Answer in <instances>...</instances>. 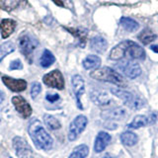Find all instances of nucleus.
Instances as JSON below:
<instances>
[{"instance_id":"obj_36","label":"nucleus","mask_w":158,"mask_h":158,"mask_svg":"<svg viewBox=\"0 0 158 158\" xmlns=\"http://www.w3.org/2000/svg\"><path fill=\"white\" fill-rule=\"evenodd\" d=\"M103 158H115V157H112V156H110V155H107V156L103 157Z\"/></svg>"},{"instance_id":"obj_7","label":"nucleus","mask_w":158,"mask_h":158,"mask_svg":"<svg viewBox=\"0 0 158 158\" xmlns=\"http://www.w3.org/2000/svg\"><path fill=\"white\" fill-rule=\"evenodd\" d=\"M44 83L47 86L52 88H56L58 90H62L64 88V79L61 72L56 69L49 73H47L43 78Z\"/></svg>"},{"instance_id":"obj_2","label":"nucleus","mask_w":158,"mask_h":158,"mask_svg":"<svg viewBox=\"0 0 158 158\" xmlns=\"http://www.w3.org/2000/svg\"><path fill=\"white\" fill-rule=\"evenodd\" d=\"M90 77L99 81L111 82L121 87L126 86V81L123 76L111 67L104 66L101 68H96L90 73Z\"/></svg>"},{"instance_id":"obj_30","label":"nucleus","mask_w":158,"mask_h":158,"mask_svg":"<svg viewBox=\"0 0 158 158\" xmlns=\"http://www.w3.org/2000/svg\"><path fill=\"white\" fill-rule=\"evenodd\" d=\"M42 91V86L41 84L39 82H34L32 84V87H31V97L33 99H36L38 97V95Z\"/></svg>"},{"instance_id":"obj_31","label":"nucleus","mask_w":158,"mask_h":158,"mask_svg":"<svg viewBox=\"0 0 158 158\" xmlns=\"http://www.w3.org/2000/svg\"><path fill=\"white\" fill-rule=\"evenodd\" d=\"M23 68V63L21 62L20 59H14L13 61H11L10 63V66H9V69L10 70H20V69Z\"/></svg>"},{"instance_id":"obj_6","label":"nucleus","mask_w":158,"mask_h":158,"mask_svg":"<svg viewBox=\"0 0 158 158\" xmlns=\"http://www.w3.org/2000/svg\"><path fill=\"white\" fill-rule=\"evenodd\" d=\"M13 148L19 158H34V152L29 143L21 136H16L13 139Z\"/></svg>"},{"instance_id":"obj_15","label":"nucleus","mask_w":158,"mask_h":158,"mask_svg":"<svg viewBox=\"0 0 158 158\" xmlns=\"http://www.w3.org/2000/svg\"><path fill=\"white\" fill-rule=\"evenodd\" d=\"M126 54H127L128 56L135 59H143L145 58V52L139 44H137L136 43L130 41V44H128V47L127 48V52Z\"/></svg>"},{"instance_id":"obj_5","label":"nucleus","mask_w":158,"mask_h":158,"mask_svg":"<svg viewBox=\"0 0 158 158\" xmlns=\"http://www.w3.org/2000/svg\"><path fill=\"white\" fill-rule=\"evenodd\" d=\"M88 120L85 116L79 115L71 122L69 126V131H68V139L70 141H74L76 138L81 135L82 131L85 130L87 126Z\"/></svg>"},{"instance_id":"obj_3","label":"nucleus","mask_w":158,"mask_h":158,"mask_svg":"<svg viewBox=\"0 0 158 158\" xmlns=\"http://www.w3.org/2000/svg\"><path fill=\"white\" fill-rule=\"evenodd\" d=\"M111 92L118 98H120L121 100L123 101L125 105L127 106L128 108L132 109V110H140V109L144 106L145 102L142 100L140 97L136 96L135 94H133L131 92H128L126 90L118 88H112Z\"/></svg>"},{"instance_id":"obj_8","label":"nucleus","mask_w":158,"mask_h":158,"mask_svg":"<svg viewBox=\"0 0 158 158\" xmlns=\"http://www.w3.org/2000/svg\"><path fill=\"white\" fill-rule=\"evenodd\" d=\"M118 67L127 77L131 79H135L141 74V67L139 66V64L135 61H122L118 64Z\"/></svg>"},{"instance_id":"obj_11","label":"nucleus","mask_w":158,"mask_h":158,"mask_svg":"<svg viewBox=\"0 0 158 158\" xmlns=\"http://www.w3.org/2000/svg\"><path fill=\"white\" fill-rule=\"evenodd\" d=\"M1 79L5 86L13 92H22L27 88V82L24 79H15L6 75H3Z\"/></svg>"},{"instance_id":"obj_13","label":"nucleus","mask_w":158,"mask_h":158,"mask_svg":"<svg viewBox=\"0 0 158 158\" xmlns=\"http://www.w3.org/2000/svg\"><path fill=\"white\" fill-rule=\"evenodd\" d=\"M127 111L122 107L113 108L110 110H105L101 113V117L106 121H120L125 118Z\"/></svg>"},{"instance_id":"obj_33","label":"nucleus","mask_w":158,"mask_h":158,"mask_svg":"<svg viewBox=\"0 0 158 158\" xmlns=\"http://www.w3.org/2000/svg\"><path fill=\"white\" fill-rule=\"evenodd\" d=\"M150 49L152 52L158 53V44H152V46L150 47Z\"/></svg>"},{"instance_id":"obj_25","label":"nucleus","mask_w":158,"mask_h":158,"mask_svg":"<svg viewBox=\"0 0 158 158\" xmlns=\"http://www.w3.org/2000/svg\"><path fill=\"white\" fill-rule=\"evenodd\" d=\"M89 154V148L85 144L78 145L73 149L68 158H86Z\"/></svg>"},{"instance_id":"obj_18","label":"nucleus","mask_w":158,"mask_h":158,"mask_svg":"<svg viewBox=\"0 0 158 158\" xmlns=\"http://www.w3.org/2000/svg\"><path fill=\"white\" fill-rule=\"evenodd\" d=\"M148 125H151V121L149 116H145V115H138L135 117V118L132 120L131 123H128V128H131V130H136V128L146 127Z\"/></svg>"},{"instance_id":"obj_12","label":"nucleus","mask_w":158,"mask_h":158,"mask_svg":"<svg viewBox=\"0 0 158 158\" xmlns=\"http://www.w3.org/2000/svg\"><path fill=\"white\" fill-rule=\"evenodd\" d=\"M90 98L97 106H107L111 102V97L107 91L102 89H94L90 92Z\"/></svg>"},{"instance_id":"obj_24","label":"nucleus","mask_w":158,"mask_h":158,"mask_svg":"<svg viewBox=\"0 0 158 158\" xmlns=\"http://www.w3.org/2000/svg\"><path fill=\"white\" fill-rule=\"evenodd\" d=\"M56 61V57H54L53 54L48 51V49H44L41 59H40V64L44 67V68H48L52 65V63Z\"/></svg>"},{"instance_id":"obj_22","label":"nucleus","mask_w":158,"mask_h":158,"mask_svg":"<svg viewBox=\"0 0 158 158\" xmlns=\"http://www.w3.org/2000/svg\"><path fill=\"white\" fill-rule=\"evenodd\" d=\"M121 141L126 146H133L138 141V136L132 131H125L121 135Z\"/></svg>"},{"instance_id":"obj_34","label":"nucleus","mask_w":158,"mask_h":158,"mask_svg":"<svg viewBox=\"0 0 158 158\" xmlns=\"http://www.w3.org/2000/svg\"><path fill=\"white\" fill-rule=\"evenodd\" d=\"M52 1H54V3H56V5H58V6H61V7H63V6H64L63 3L60 1V0H52Z\"/></svg>"},{"instance_id":"obj_21","label":"nucleus","mask_w":158,"mask_h":158,"mask_svg":"<svg viewBox=\"0 0 158 158\" xmlns=\"http://www.w3.org/2000/svg\"><path fill=\"white\" fill-rule=\"evenodd\" d=\"M83 67L89 70V69H94V68H98L101 65V58L95 56V54H90L82 62Z\"/></svg>"},{"instance_id":"obj_1","label":"nucleus","mask_w":158,"mask_h":158,"mask_svg":"<svg viewBox=\"0 0 158 158\" xmlns=\"http://www.w3.org/2000/svg\"><path fill=\"white\" fill-rule=\"evenodd\" d=\"M28 132L31 136L34 144L39 149L48 150L52 147V138L44 130L42 123L37 118H34L29 123Z\"/></svg>"},{"instance_id":"obj_27","label":"nucleus","mask_w":158,"mask_h":158,"mask_svg":"<svg viewBox=\"0 0 158 158\" xmlns=\"http://www.w3.org/2000/svg\"><path fill=\"white\" fill-rule=\"evenodd\" d=\"M44 122L46 123V126L48 127V130H51V131H56L58 128H60L61 127L59 121L52 115H44Z\"/></svg>"},{"instance_id":"obj_29","label":"nucleus","mask_w":158,"mask_h":158,"mask_svg":"<svg viewBox=\"0 0 158 158\" xmlns=\"http://www.w3.org/2000/svg\"><path fill=\"white\" fill-rule=\"evenodd\" d=\"M15 51V46L13 43H10V42H6L4 44H0V62L2 61V59L10 54L11 52H13Z\"/></svg>"},{"instance_id":"obj_35","label":"nucleus","mask_w":158,"mask_h":158,"mask_svg":"<svg viewBox=\"0 0 158 158\" xmlns=\"http://www.w3.org/2000/svg\"><path fill=\"white\" fill-rule=\"evenodd\" d=\"M3 100H4V94L0 91V104L3 102Z\"/></svg>"},{"instance_id":"obj_9","label":"nucleus","mask_w":158,"mask_h":158,"mask_svg":"<svg viewBox=\"0 0 158 158\" xmlns=\"http://www.w3.org/2000/svg\"><path fill=\"white\" fill-rule=\"evenodd\" d=\"M71 83H72L74 95H75L76 98L77 107L80 110H83L84 108L81 103V97L84 94V91H85V82H84V79L80 75H74L71 79Z\"/></svg>"},{"instance_id":"obj_4","label":"nucleus","mask_w":158,"mask_h":158,"mask_svg":"<svg viewBox=\"0 0 158 158\" xmlns=\"http://www.w3.org/2000/svg\"><path fill=\"white\" fill-rule=\"evenodd\" d=\"M38 47V41L28 33L22 34L19 38V48L25 56L30 58Z\"/></svg>"},{"instance_id":"obj_14","label":"nucleus","mask_w":158,"mask_h":158,"mask_svg":"<svg viewBox=\"0 0 158 158\" xmlns=\"http://www.w3.org/2000/svg\"><path fill=\"white\" fill-rule=\"evenodd\" d=\"M112 136L106 131H100L96 136L95 143H94V150L97 153H100L106 149V147L111 142Z\"/></svg>"},{"instance_id":"obj_23","label":"nucleus","mask_w":158,"mask_h":158,"mask_svg":"<svg viewBox=\"0 0 158 158\" xmlns=\"http://www.w3.org/2000/svg\"><path fill=\"white\" fill-rule=\"evenodd\" d=\"M121 25L123 29H126L127 32H135L139 29V24H138L135 20L128 17H123L120 21Z\"/></svg>"},{"instance_id":"obj_32","label":"nucleus","mask_w":158,"mask_h":158,"mask_svg":"<svg viewBox=\"0 0 158 158\" xmlns=\"http://www.w3.org/2000/svg\"><path fill=\"white\" fill-rule=\"evenodd\" d=\"M46 99L51 103H54L59 100V95L56 93H48L47 96H46Z\"/></svg>"},{"instance_id":"obj_17","label":"nucleus","mask_w":158,"mask_h":158,"mask_svg":"<svg viewBox=\"0 0 158 158\" xmlns=\"http://www.w3.org/2000/svg\"><path fill=\"white\" fill-rule=\"evenodd\" d=\"M16 28V22L12 19H2L0 22V29H1V36L3 39H7L13 34Z\"/></svg>"},{"instance_id":"obj_19","label":"nucleus","mask_w":158,"mask_h":158,"mask_svg":"<svg viewBox=\"0 0 158 158\" xmlns=\"http://www.w3.org/2000/svg\"><path fill=\"white\" fill-rule=\"evenodd\" d=\"M90 47L93 51H95L97 52H105V51L108 48V43L105 39L101 36H96L92 38L90 42Z\"/></svg>"},{"instance_id":"obj_10","label":"nucleus","mask_w":158,"mask_h":158,"mask_svg":"<svg viewBox=\"0 0 158 158\" xmlns=\"http://www.w3.org/2000/svg\"><path fill=\"white\" fill-rule=\"evenodd\" d=\"M12 103L16 109V111L21 115L23 118H29L32 115V108L30 104L25 100L22 96H14L12 98Z\"/></svg>"},{"instance_id":"obj_16","label":"nucleus","mask_w":158,"mask_h":158,"mask_svg":"<svg viewBox=\"0 0 158 158\" xmlns=\"http://www.w3.org/2000/svg\"><path fill=\"white\" fill-rule=\"evenodd\" d=\"M128 44H130V41L127 40V41H123L118 44H117L110 52V56H109L110 59H112V60H120V59L123 58V56H126Z\"/></svg>"},{"instance_id":"obj_20","label":"nucleus","mask_w":158,"mask_h":158,"mask_svg":"<svg viewBox=\"0 0 158 158\" xmlns=\"http://www.w3.org/2000/svg\"><path fill=\"white\" fill-rule=\"evenodd\" d=\"M25 2H27L26 0H0V8L10 12L17 9Z\"/></svg>"},{"instance_id":"obj_26","label":"nucleus","mask_w":158,"mask_h":158,"mask_svg":"<svg viewBox=\"0 0 158 158\" xmlns=\"http://www.w3.org/2000/svg\"><path fill=\"white\" fill-rule=\"evenodd\" d=\"M156 39V35L153 33L150 29H144L143 31L138 35V40L143 44H148L153 42Z\"/></svg>"},{"instance_id":"obj_28","label":"nucleus","mask_w":158,"mask_h":158,"mask_svg":"<svg viewBox=\"0 0 158 158\" xmlns=\"http://www.w3.org/2000/svg\"><path fill=\"white\" fill-rule=\"evenodd\" d=\"M68 32H70L72 36L76 37L79 40L80 46L83 48L85 47V41H86V31H82L81 29H73V28H65Z\"/></svg>"}]
</instances>
